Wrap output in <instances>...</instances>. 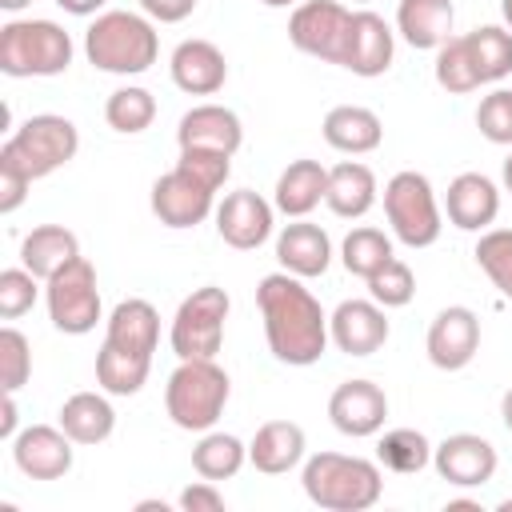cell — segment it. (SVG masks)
<instances>
[{"label":"cell","mask_w":512,"mask_h":512,"mask_svg":"<svg viewBox=\"0 0 512 512\" xmlns=\"http://www.w3.org/2000/svg\"><path fill=\"white\" fill-rule=\"evenodd\" d=\"M256 308L264 320V340L268 352L288 364V368H308L316 364L332 336H328V312L320 308V300L304 288L300 276L292 272H268L256 284Z\"/></svg>","instance_id":"6da1fadb"},{"label":"cell","mask_w":512,"mask_h":512,"mask_svg":"<svg viewBox=\"0 0 512 512\" xmlns=\"http://www.w3.org/2000/svg\"><path fill=\"white\" fill-rule=\"evenodd\" d=\"M84 56L92 68L112 72V76H140L156 64L160 56V36H156V20L140 16V12H100L88 32H84Z\"/></svg>","instance_id":"7a4b0ae2"},{"label":"cell","mask_w":512,"mask_h":512,"mask_svg":"<svg viewBox=\"0 0 512 512\" xmlns=\"http://www.w3.org/2000/svg\"><path fill=\"white\" fill-rule=\"evenodd\" d=\"M304 496L324 512H364L384 492V472L376 460L344 456V452H316L304 460L300 472Z\"/></svg>","instance_id":"3957f363"},{"label":"cell","mask_w":512,"mask_h":512,"mask_svg":"<svg viewBox=\"0 0 512 512\" xmlns=\"http://www.w3.org/2000/svg\"><path fill=\"white\" fill-rule=\"evenodd\" d=\"M80 152V132L68 116L40 112L28 116L4 144H0V168L24 176V180H44Z\"/></svg>","instance_id":"277c9868"},{"label":"cell","mask_w":512,"mask_h":512,"mask_svg":"<svg viewBox=\"0 0 512 512\" xmlns=\"http://www.w3.org/2000/svg\"><path fill=\"white\" fill-rule=\"evenodd\" d=\"M232 380L216 360H180L164 384V412L184 432H208L224 416Z\"/></svg>","instance_id":"5b68a950"},{"label":"cell","mask_w":512,"mask_h":512,"mask_svg":"<svg viewBox=\"0 0 512 512\" xmlns=\"http://www.w3.org/2000/svg\"><path fill=\"white\" fill-rule=\"evenodd\" d=\"M72 36L56 20H8L0 28V72L4 76H60L72 64Z\"/></svg>","instance_id":"8992f818"},{"label":"cell","mask_w":512,"mask_h":512,"mask_svg":"<svg viewBox=\"0 0 512 512\" xmlns=\"http://www.w3.org/2000/svg\"><path fill=\"white\" fill-rule=\"evenodd\" d=\"M384 216H388L392 236L404 248H432L444 228V212L432 192V180L412 168L396 172L384 184Z\"/></svg>","instance_id":"52a82bcc"},{"label":"cell","mask_w":512,"mask_h":512,"mask_svg":"<svg viewBox=\"0 0 512 512\" xmlns=\"http://www.w3.org/2000/svg\"><path fill=\"white\" fill-rule=\"evenodd\" d=\"M228 312H232V300L220 284H204L192 296H184L168 332L176 360H216V352L224 348Z\"/></svg>","instance_id":"ba28073f"},{"label":"cell","mask_w":512,"mask_h":512,"mask_svg":"<svg viewBox=\"0 0 512 512\" xmlns=\"http://www.w3.org/2000/svg\"><path fill=\"white\" fill-rule=\"evenodd\" d=\"M44 304H48V320L56 332L64 336H84L100 324V284H96V268L76 256L68 260L60 272H52L44 280Z\"/></svg>","instance_id":"9c48e42d"},{"label":"cell","mask_w":512,"mask_h":512,"mask_svg":"<svg viewBox=\"0 0 512 512\" xmlns=\"http://www.w3.org/2000/svg\"><path fill=\"white\" fill-rule=\"evenodd\" d=\"M288 40L296 52L344 68L352 40V8H344L340 0H300L288 16Z\"/></svg>","instance_id":"30bf717a"},{"label":"cell","mask_w":512,"mask_h":512,"mask_svg":"<svg viewBox=\"0 0 512 512\" xmlns=\"http://www.w3.org/2000/svg\"><path fill=\"white\" fill-rule=\"evenodd\" d=\"M152 212L164 228H196L216 212V188L196 180L188 168H168L152 184Z\"/></svg>","instance_id":"8fae6325"},{"label":"cell","mask_w":512,"mask_h":512,"mask_svg":"<svg viewBox=\"0 0 512 512\" xmlns=\"http://www.w3.org/2000/svg\"><path fill=\"white\" fill-rule=\"evenodd\" d=\"M424 352L440 372H460L476 360L480 352V316L464 304H448L432 316L428 336H424Z\"/></svg>","instance_id":"7c38bea8"},{"label":"cell","mask_w":512,"mask_h":512,"mask_svg":"<svg viewBox=\"0 0 512 512\" xmlns=\"http://www.w3.org/2000/svg\"><path fill=\"white\" fill-rule=\"evenodd\" d=\"M76 440L60 424H28L12 436V460L28 480H60L72 472Z\"/></svg>","instance_id":"4fadbf2b"},{"label":"cell","mask_w":512,"mask_h":512,"mask_svg":"<svg viewBox=\"0 0 512 512\" xmlns=\"http://www.w3.org/2000/svg\"><path fill=\"white\" fill-rule=\"evenodd\" d=\"M496 448L476 432H452L432 448V468L452 488H484L496 476Z\"/></svg>","instance_id":"5bb4252c"},{"label":"cell","mask_w":512,"mask_h":512,"mask_svg":"<svg viewBox=\"0 0 512 512\" xmlns=\"http://www.w3.org/2000/svg\"><path fill=\"white\" fill-rule=\"evenodd\" d=\"M216 232L228 248L236 252H252L260 248L268 236H272V216H276V204H268L260 192L252 188H236L228 192L220 204H216Z\"/></svg>","instance_id":"9a60e30c"},{"label":"cell","mask_w":512,"mask_h":512,"mask_svg":"<svg viewBox=\"0 0 512 512\" xmlns=\"http://www.w3.org/2000/svg\"><path fill=\"white\" fill-rule=\"evenodd\" d=\"M388 308L368 300H340L328 316V336L344 356H372L388 344Z\"/></svg>","instance_id":"2e32d148"},{"label":"cell","mask_w":512,"mask_h":512,"mask_svg":"<svg viewBox=\"0 0 512 512\" xmlns=\"http://www.w3.org/2000/svg\"><path fill=\"white\" fill-rule=\"evenodd\" d=\"M328 420H332L336 432H344L352 440L376 436L388 420V396L372 380H344L328 396Z\"/></svg>","instance_id":"e0dca14e"},{"label":"cell","mask_w":512,"mask_h":512,"mask_svg":"<svg viewBox=\"0 0 512 512\" xmlns=\"http://www.w3.org/2000/svg\"><path fill=\"white\" fill-rule=\"evenodd\" d=\"M448 224L460 232H488L500 216V188L484 172H460L444 196Z\"/></svg>","instance_id":"ac0fdd59"},{"label":"cell","mask_w":512,"mask_h":512,"mask_svg":"<svg viewBox=\"0 0 512 512\" xmlns=\"http://www.w3.org/2000/svg\"><path fill=\"white\" fill-rule=\"evenodd\" d=\"M172 84L188 96H216L228 80V60L212 40H180L168 60Z\"/></svg>","instance_id":"d6986e66"},{"label":"cell","mask_w":512,"mask_h":512,"mask_svg":"<svg viewBox=\"0 0 512 512\" xmlns=\"http://www.w3.org/2000/svg\"><path fill=\"white\" fill-rule=\"evenodd\" d=\"M176 144L180 148H208V152H224L236 156L244 144V124L232 108L224 104H196L180 116L176 124Z\"/></svg>","instance_id":"ffe728a7"},{"label":"cell","mask_w":512,"mask_h":512,"mask_svg":"<svg viewBox=\"0 0 512 512\" xmlns=\"http://www.w3.org/2000/svg\"><path fill=\"white\" fill-rule=\"evenodd\" d=\"M276 260H280L284 272H292L300 280H316L332 264V240H328V232L320 224H312L308 216H300V220H292V224L280 228V236H276Z\"/></svg>","instance_id":"44dd1931"},{"label":"cell","mask_w":512,"mask_h":512,"mask_svg":"<svg viewBox=\"0 0 512 512\" xmlns=\"http://www.w3.org/2000/svg\"><path fill=\"white\" fill-rule=\"evenodd\" d=\"M392 56H396V32L384 24V16L360 8L352 12V40H348V56H344V68L352 76H384L392 68Z\"/></svg>","instance_id":"7402d4cb"},{"label":"cell","mask_w":512,"mask_h":512,"mask_svg":"<svg viewBox=\"0 0 512 512\" xmlns=\"http://www.w3.org/2000/svg\"><path fill=\"white\" fill-rule=\"evenodd\" d=\"M304 428L296 420H268L256 428L252 444H248V464L264 476H284L304 460Z\"/></svg>","instance_id":"603a6c76"},{"label":"cell","mask_w":512,"mask_h":512,"mask_svg":"<svg viewBox=\"0 0 512 512\" xmlns=\"http://www.w3.org/2000/svg\"><path fill=\"white\" fill-rule=\"evenodd\" d=\"M104 344L124 348V352H136V356H152L156 344H160V312H156L148 300H140V296L120 300V304L108 312Z\"/></svg>","instance_id":"cb8c5ba5"},{"label":"cell","mask_w":512,"mask_h":512,"mask_svg":"<svg viewBox=\"0 0 512 512\" xmlns=\"http://www.w3.org/2000/svg\"><path fill=\"white\" fill-rule=\"evenodd\" d=\"M324 140H328V148H336L344 156H368L380 148L384 124L364 104H336L324 116Z\"/></svg>","instance_id":"d4e9b609"},{"label":"cell","mask_w":512,"mask_h":512,"mask_svg":"<svg viewBox=\"0 0 512 512\" xmlns=\"http://www.w3.org/2000/svg\"><path fill=\"white\" fill-rule=\"evenodd\" d=\"M328 196V168L320 160H292L280 176H276V192L272 204L276 212H284L288 220L308 216L312 208H320V200Z\"/></svg>","instance_id":"484cf974"},{"label":"cell","mask_w":512,"mask_h":512,"mask_svg":"<svg viewBox=\"0 0 512 512\" xmlns=\"http://www.w3.org/2000/svg\"><path fill=\"white\" fill-rule=\"evenodd\" d=\"M376 172L360 160H340L336 168H328V212L340 216V220H360L372 212L376 204Z\"/></svg>","instance_id":"4316f807"},{"label":"cell","mask_w":512,"mask_h":512,"mask_svg":"<svg viewBox=\"0 0 512 512\" xmlns=\"http://www.w3.org/2000/svg\"><path fill=\"white\" fill-rule=\"evenodd\" d=\"M456 24V8L452 0H400L396 4V32L404 36V44L436 52Z\"/></svg>","instance_id":"83f0119b"},{"label":"cell","mask_w":512,"mask_h":512,"mask_svg":"<svg viewBox=\"0 0 512 512\" xmlns=\"http://www.w3.org/2000/svg\"><path fill=\"white\" fill-rule=\"evenodd\" d=\"M60 428H64L76 444H84V448L104 444V440L116 432V408H112L108 392H104V388H100V392H72V396L60 404Z\"/></svg>","instance_id":"f1b7e54d"},{"label":"cell","mask_w":512,"mask_h":512,"mask_svg":"<svg viewBox=\"0 0 512 512\" xmlns=\"http://www.w3.org/2000/svg\"><path fill=\"white\" fill-rule=\"evenodd\" d=\"M80 256V240L76 232H68L64 224H36L24 244H20V264L36 276V280H48L52 272H60L68 260Z\"/></svg>","instance_id":"f546056e"},{"label":"cell","mask_w":512,"mask_h":512,"mask_svg":"<svg viewBox=\"0 0 512 512\" xmlns=\"http://www.w3.org/2000/svg\"><path fill=\"white\" fill-rule=\"evenodd\" d=\"M148 372H152V356H136L112 344H100L96 352V384L108 396H136L148 384Z\"/></svg>","instance_id":"4dcf8cb0"},{"label":"cell","mask_w":512,"mask_h":512,"mask_svg":"<svg viewBox=\"0 0 512 512\" xmlns=\"http://www.w3.org/2000/svg\"><path fill=\"white\" fill-rule=\"evenodd\" d=\"M244 460H248V448L240 444V436L216 432V428L200 432V440L192 448V472L204 476V480H212V484L216 480H232L244 468Z\"/></svg>","instance_id":"1f68e13d"},{"label":"cell","mask_w":512,"mask_h":512,"mask_svg":"<svg viewBox=\"0 0 512 512\" xmlns=\"http://www.w3.org/2000/svg\"><path fill=\"white\" fill-rule=\"evenodd\" d=\"M376 464L396 476H416L432 464V444L420 428H388L376 444Z\"/></svg>","instance_id":"d6a6232c"},{"label":"cell","mask_w":512,"mask_h":512,"mask_svg":"<svg viewBox=\"0 0 512 512\" xmlns=\"http://www.w3.org/2000/svg\"><path fill=\"white\" fill-rule=\"evenodd\" d=\"M464 40L472 48V60H476L484 84H496V80H504L512 72V28L480 24V28L464 32Z\"/></svg>","instance_id":"836d02e7"},{"label":"cell","mask_w":512,"mask_h":512,"mask_svg":"<svg viewBox=\"0 0 512 512\" xmlns=\"http://www.w3.org/2000/svg\"><path fill=\"white\" fill-rule=\"evenodd\" d=\"M104 120H108L112 132L136 136V132L152 128V120H156V96L148 88H140V84H124V88H116L104 100Z\"/></svg>","instance_id":"e575fe53"},{"label":"cell","mask_w":512,"mask_h":512,"mask_svg":"<svg viewBox=\"0 0 512 512\" xmlns=\"http://www.w3.org/2000/svg\"><path fill=\"white\" fill-rule=\"evenodd\" d=\"M432 72H436V84H440L444 92H456V96L476 92V88L484 84L476 60H472V48H468L464 36H448V40L436 48V64H432Z\"/></svg>","instance_id":"d590c367"},{"label":"cell","mask_w":512,"mask_h":512,"mask_svg":"<svg viewBox=\"0 0 512 512\" xmlns=\"http://www.w3.org/2000/svg\"><path fill=\"white\" fill-rule=\"evenodd\" d=\"M392 256H396V252H392V240H388L380 228H372V224L352 228V232L344 236V244H340V264H344L352 276H360V280H368V276H372L376 268H384Z\"/></svg>","instance_id":"8d00e7d4"},{"label":"cell","mask_w":512,"mask_h":512,"mask_svg":"<svg viewBox=\"0 0 512 512\" xmlns=\"http://www.w3.org/2000/svg\"><path fill=\"white\" fill-rule=\"evenodd\" d=\"M476 264L480 272L500 288V296L512 300V228H488L476 240Z\"/></svg>","instance_id":"74e56055"},{"label":"cell","mask_w":512,"mask_h":512,"mask_svg":"<svg viewBox=\"0 0 512 512\" xmlns=\"http://www.w3.org/2000/svg\"><path fill=\"white\" fill-rule=\"evenodd\" d=\"M364 284H368V296H372L380 308H404V304H412V296H416V276H412V268H408L400 256H392L384 268H376Z\"/></svg>","instance_id":"f35d334b"},{"label":"cell","mask_w":512,"mask_h":512,"mask_svg":"<svg viewBox=\"0 0 512 512\" xmlns=\"http://www.w3.org/2000/svg\"><path fill=\"white\" fill-rule=\"evenodd\" d=\"M32 376V344L20 328H0V388L20 392Z\"/></svg>","instance_id":"ab89813d"},{"label":"cell","mask_w":512,"mask_h":512,"mask_svg":"<svg viewBox=\"0 0 512 512\" xmlns=\"http://www.w3.org/2000/svg\"><path fill=\"white\" fill-rule=\"evenodd\" d=\"M476 128L488 144H512V88H492L476 108Z\"/></svg>","instance_id":"60d3db41"},{"label":"cell","mask_w":512,"mask_h":512,"mask_svg":"<svg viewBox=\"0 0 512 512\" xmlns=\"http://www.w3.org/2000/svg\"><path fill=\"white\" fill-rule=\"evenodd\" d=\"M36 296H40V284H36V276L24 264L0 272V316L4 320H16V316L32 312Z\"/></svg>","instance_id":"b9f144b4"},{"label":"cell","mask_w":512,"mask_h":512,"mask_svg":"<svg viewBox=\"0 0 512 512\" xmlns=\"http://www.w3.org/2000/svg\"><path fill=\"white\" fill-rule=\"evenodd\" d=\"M180 168H188L196 180H204L208 188H224L228 184V176H232V156H224V152H208V148H180V160H176Z\"/></svg>","instance_id":"7bdbcfd3"},{"label":"cell","mask_w":512,"mask_h":512,"mask_svg":"<svg viewBox=\"0 0 512 512\" xmlns=\"http://www.w3.org/2000/svg\"><path fill=\"white\" fill-rule=\"evenodd\" d=\"M184 512H220L224 508V492L212 484V480H196V484H188L184 492H180V500H176Z\"/></svg>","instance_id":"ee69618b"},{"label":"cell","mask_w":512,"mask_h":512,"mask_svg":"<svg viewBox=\"0 0 512 512\" xmlns=\"http://www.w3.org/2000/svg\"><path fill=\"white\" fill-rule=\"evenodd\" d=\"M144 16H152L156 24H180L196 12V0H140Z\"/></svg>","instance_id":"f6af8a7d"},{"label":"cell","mask_w":512,"mask_h":512,"mask_svg":"<svg viewBox=\"0 0 512 512\" xmlns=\"http://www.w3.org/2000/svg\"><path fill=\"white\" fill-rule=\"evenodd\" d=\"M28 188H32V180H24V176H16V172L0 168V212H4V216H12V212L24 204Z\"/></svg>","instance_id":"bcb514c9"},{"label":"cell","mask_w":512,"mask_h":512,"mask_svg":"<svg viewBox=\"0 0 512 512\" xmlns=\"http://www.w3.org/2000/svg\"><path fill=\"white\" fill-rule=\"evenodd\" d=\"M20 412H16V392H4V420H0V436L12 444V436L20 432Z\"/></svg>","instance_id":"7dc6e473"},{"label":"cell","mask_w":512,"mask_h":512,"mask_svg":"<svg viewBox=\"0 0 512 512\" xmlns=\"http://www.w3.org/2000/svg\"><path fill=\"white\" fill-rule=\"evenodd\" d=\"M68 16H100V8L108 4V0H56Z\"/></svg>","instance_id":"c3c4849f"},{"label":"cell","mask_w":512,"mask_h":512,"mask_svg":"<svg viewBox=\"0 0 512 512\" xmlns=\"http://www.w3.org/2000/svg\"><path fill=\"white\" fill-rule=\"evenodd\" d=\"M500 420H504V428L512 432V388L500 396Z\"/></svg>","instance_id":"681fc988"},{"label":"cell","mask_w":512,"mask_h":512,"mask_svg":"<svg viewBox=\"0 0 512 512\" xmlns=\"http://www.w3.org/2000/svg\"><path fill=\"white\" fill-rule=\"evenodd\" d=\"M136 508H140V512H152V508H160V512H168V504H164V500H140Z\"/></svg>","instance_id":"f907efd6"},{"label":"cell","mask_w":512,"mask_h":512,"mask_svg":"<svg viewBox=\"0 0 512 512\" xmlns=\"http://www.w3.org/2000/svg\"><path fill=\"white\" fill-rule=\"evenodd\" d=\"M28 4H32V0H0L4 12H20V8H28Z\"/></svg>","instance_id":"816d5d0a"},{"label":"cell","mask_w":512,"mask_h":512,"mask_svg":"<svg viewBox=\"0 0 512 512\" xmlns=\"http://www.w3.org/2000/svg\"><path fill=\"white\" fill-rule=\"evenodd\" d=\"M504 192H512V156L504 160Z\"/></svg>","instance_id":"f5cc1de1"},{"label":"cell","mask_w":512,"mask_h":512,"mask_svg":"<svg viewBox=\"0 0 512 512\" xmlns=\"http://www.w3.org/2000/svg\"><path fill=\"white\" fill-rule=\"evenodd\" d=\"M500 12H504V24L512 28V0H500Z\"/></svg>","instance_id":"db71d44e"},{"label":"cell","mask_w":512,"mask_h":512,"mask_svg":"<svg viewBox=\"0 0 512 512\" xmlns=\"http://www.w3.org/2000/svg\"><path fill=\"white\" fill-rule=\"evenodd\" d=\"M264 8H288V4H300V0H260Z\"/></svg>","instance_id":"11a10c76"},{"label":"cell","mask_w":512,"mask_h":512,"mask_svg":"<svg viewBox=\"0 0 512 512\" xmlns=\"http://www.w3.org/2000/svg\"><path fill=\"white\" fill-rule=\"evenodd\" d=\"M352 4H372V0H352Z\"/></svg>","instance_id":"9f6ffc18"}]
</instances>
